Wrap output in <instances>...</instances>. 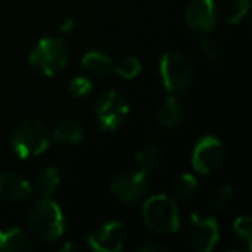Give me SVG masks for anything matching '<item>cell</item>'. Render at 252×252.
<instances>
[{"mask_svg": "<svg viewBox=\"0 0 252 252\" xmlns=\"http://www.w3.org/2000/svg\"><path fill=\"white\" fill-rule=\"evenodd\" d=\"M144 224L154 235H173L180 230V211L175 197L156 193L145 199L142 207Z\"/></svg>", "mask_w": 252, "mask_h": 252, "instance_id": "2", "label": "cell"}, {"mask_svg": "<svg viewBox=\"0 0 252 252\" xmlns=\"http://www.w3.org/2000/svg\"><path fill=\"white\" fill-rule=\"evenodd\" d=\"M33 187L28 178L16 171H5L0 175V199L9 204H21L32 197Z\"/></svg>", "mask_w": 252, "mask_h": 252, "instance_id": "12", "label": "cell"}, {"mask_svg": "<svg viewBox=\"0 0 252 252\" xmlns=\"http://www.w3.org/2000/svg\"><path fill=\"white\" fill-rule=\"evenodd\" d=\"M187 25L197 33H213L220 19L216 0H192L185 11Z\"/></svg>", "mask_w": 252, "mask_h": 252, "instance_id": "11", "label": "cell"}, {"mask_svg": "<svg viewBox=\"0 0 252 252\" xmlns=\"http://www.w3.org/2000/svg\"><path fill=\"white\" fill-rule=\"evenodd\" d=\"M162 159V151L159 145L156 144H151V145H145L144 149L135 154V164H137V169L144 173H151L152 169H156L159 166Z\"/></svg>", "mask_w": 252, "mask_h": 252, "instance_id": "18", "label": "cell"}, {"mask_svg": "<svg viewBox=\"0 0 252 252\" xmlns=\"http://www.w3.org/2000/svg\"><path fill=\"white\" fill-rule=\"evenodd\" d=\"M231 200H233V189L230 185H221L214 192L213 199H211V207L220 213V211H224L226 207H230Z\"/></svg>", "mask_w": 252, "mask_h": 252, "instance_id": "23", "label": "cell"}, {"mask_svg": "<svg viewBox=\"0 0 252 252\" xmlns=\"http://www.w3.org/2000/svg\"><path fill=\"white\" fill-rule=\"evenodd\" d=\"M183 116H185V107L180 102V98L176 95H169L164 98L161 105H159L158 111V121L164 128H175L180 123L183 121Z\"/></svg>", "mask_w": 252, "mask_h": 252, "instance_id": "14", "label": "cell"}, {"mask_svg": "<svg viewBox=\"0 0 252 252\" xmlns=\"http://www.w3.org/2000/svg\"><path fill=\"white\" fill-rule=\"evenodd\" d=\"M226 158L224 144L214 135L199 138L192 152V168L200 175H211L221 168Z\"/></svg>", "mask_w": 252, "mask_h": 252, "instance_id": "8", "label": "cell"}, {"mask_svg": "<svg viewBox=\"0 0 252 252\" xmlns=\"http://www.w3.org/2000/svg\"><path fill=\"white\" fill-rule=\"evenodd\" d=\"M187 244L197 252H211L220 238V226L214 216L192 214L185 226Z\"/></svg>", "mask_w": 252, "mask_h": 252, "instance_id": "7", "label": "cell"}, {"mask_svg": "<svg viewBox=\"0 0 252 252\" xmlns=\"http://www.w3.org/2000/svg\"><path fill=\"white\" fill-rule=\"evenodd\" d=\"M61 251H80V247H78L76 244H71V242H67V244H64L63 247H61Z\"/></svg>", "mask_w": 252, "mask_h": 252, "instance_id": "28", "label": "cell"}, {"mask_svg": "<svg viewBox=\"0 0 252 252\" xmlns=\"http://www.w3.org/2000/svg\"><path fill=\"white\" fill-rule=\"evenodd\" d=\"M69 63V50L63 38H42L30 52V64L43 76H56Z\"/></svg>", "mask_w": 252, "mask_h": 252, "instance_id": "4", "label": "cell"}, {"mask_svg": "<svg viewBox=\"0 0 252 252\" xmlns=\"http://www.w3.org/2000/svg\"><path fill=\"white\" fill-rule=\"evenodd\" d=\"M111 192L123 204L138 202L149 192V175L140 169L119 173L111 182Z\"/></svg>", "mask_w": 252, "mask_h": 252, "instance_id": "9", "label": "cell"}, {"mask_svg": "<svg viewBox=\"0 0 252 252\" xmlns=\"http://www.w3.org/2000/svg\"><path fill=\"white\" fill-rule=\"evenodd\" d=\"M74 26H76V23H74L73 18H64L63 21L59 23L61 33H71L74 30Z\"/></svg>", "mask_w": 252, "mask_h": 252, "instance_id": "27", "label": "cell"}, {"mask_svg": "<svg viewBox=\"0 0 252 252\" xmlns=\"http://www.w3.org/2000/svg\"><path fill=\"white\" fill-rule=\"evenodd\" d=\"M249 9H251V0H231L226 7L228 25H238L247 16Z\"/></svg>", "mask_w": 252, "mask_h": 252, "instance_id": "21", "label": "cell"}, {"mask_svg": "<svg viewBox=\"0 0 252 252\" xmlns=\"http://www.w3.org/2000/svg\"><path fill=\"white\" fill-rule=\"evenodd\" d=\"M67 90L76 98L87 97L92 92V80L87 76H74L73 80L69 81V85H67Z\"/></svg>", "mask_w": 252, "mask_h": 252, "instance_id": "24", "label": "cell"}, {"mask_svg": "<svg viewBox=\"0 0 252 252\" xmlns=\"http://www.w3.org/2000/svg\"><path fill=\"white\" fill-rule=\"evenodd\" d=\"M26 224L36 238L54 242L66 231V216L63 207L52 197L43 195L28 209Z\"/></svg>", "mask_w": 252, "mask_h": 252, "instance_id": "1", "label": "cell"}, {"mask_svg": "<svg viewBox=\"0 0 252 252\" xmlns=\"http://www.w3.org/2000/svg\"><path fill=\"white\" fill-rule=\"evenodd\" d=\"M0 251L21 252L33 251V242L21 228H0Z\"/></svg>", "mask_w": 252, "mask_h": 252, "instance_id": "15", "label": "cell"}, {"mask_svg": "<svg viewBox=\"0 0 252 252\" xmlns=\"http://www.w3.org/2000/svg\"><path fill=\"white\" fill-rule=\"evenodd\" d=\"M169 247L164 244H154V242H151V244H144L138 247V252H168Z\"/></svg>", "mask_w": 252, "mask_h": 252, "instance_id": "26", "label": "cell"}, {"mask_svg": "<svg viewBox=\"0 0 252 252\" xmlns=\"http://www.w3.org/2000/svg\"><path fill=\"white\" fill-rule=\"evenodd\" d=\"M81 66L94 76H107L114 71V61L100 50H90L81 59Z\"/></svg>", "mask_w": 252, "mask_h": 252, "instance_id": "16", "label": "cell"}, {"mask_svg": "<svg viewBox=\"0 0 252 252\" xmlns=\"http://www.w3.org/2000/svg\"><path fill=\"white\" fill-rule=\"evenodd\" d=\"M35 185L42 195L52 197V193L61 185V171L56 166H43L35 176Z\"/></svg>", "mask_w": 252, "mask_h": 252, "instance_id": "17", "label": "cell"}, {"mask_svg": "<svg viewBox=\"0 0 252 252\" xmlns=\"http://www.w3.org/2000/svg\"><path fill=\"white\" fill-rule=\"evenodd\" d=\"M233 231L245 244V251H251L252 249V220H251V216L237 218V220L233 221Z\"/></svg>", "mask_w": 252, "mask_h": 252, "instance_id": "22", "label": "cell"}, {"mask_svg": "<svg viewBox=\"0 0 252 252\" xmlns=\"http://www.w3.org/2000/svg\"><path fill=\"white\" fill-rule=\"evenodd\" d=\"M200 50L206 56V59L209 61H216L220 56V43L218 40L213 36V33H204L202 40H200Z\"/></svg>", "mask_w": 252, "mask_h": 252, "instance_id": "25", "label": "cell"}, {"mask_svg": "<svg viewBox=\"0 0 252 252\" xmlns=\"http://www.w3.org/2000/svg\"><path fill=\"white\" fill-rule=\"evenodd\" d=\"M50 135L52 140L61 145H78L85 137V128L78 119L66 118L57 123Z\"/></svg>", "mask_w": 252, "mask_h": 252, "instance_id": "13", "label": "cell"}, {"mask_svg": "<svg viewBox=\"0 0 252 252\" xmlns=\"http://www.w3.org/2000/svg\"><path fill=\"white\" fill-rule=\"evenodd\" d=\"M199 190V183H197V178L190 173H183L178 178L173 182L171 187V193L175 199L178 200H190Z\"/></svg>", "mask_w": 252, "mask_h": 252, "instance_id": "19", "label": "cell"}, {"mask_svg": "<svg viewBox=\"0 0 252 252\" xmlns=\"http://www.w3.org/2000/svg\"><path fill=\"white\" fill-rule=\"evenodd\" d=\"M94 114L102 130L114 131L126 121L130 114V105L119 92L107 90L97 98Z\"/></svg>", "mask_w": 252, "mask_h": 252, "instance_id": "6", "label": "cell"}, {"mask_svg": "<svg viewBox=\"0 0 252 252\" xmlns=\"http://www.w3.org/2000/svg\"><path fill=\"white\" fill-rule=\"evenodd\" d=\"M52 135L40 119H25L11 133V149L19 159H32L49 149Z\"/></svg>", "mask_w": 252, "mask_h": 252, "instance_id": "3", "label": "cell"}, {"mask_svg": "<svg viewBox=\"0 0 252 252\" xmlns=\"http://www.w3.org/2000/svg\"><path fill=\"white\" fill-rule=\"evenodd\" d=\"M112 73H116L123 80H133L142 73V63L133 56L123 57L121 61L114 63V71Z\"/></svg>", "mask_w": 252, "mask_h": 252, "instance_id": "20", "label": "cell"}, {"mask_svg": "<svg viewBox=\"0 0 252 252\" xmlns=\"http://www.w3.org/2000/svg\"><path fill=\"white\" fill-rule=\"evenodd\" d=\"M126 240V226L121 221H107L88 235V245L97 252H119Z\"/></svg>", "mask_w": 252, "mask_h": 252, "instance_id": "10", "label": "cell"}, {"mask_svg": "<svg viewBox=\"0 0 252 252\" xmlns=\"http://www.w3.org/2000/svg\"><path fill=\"white\" fill-rule=\"evenodd\" d=\"M159 73L162 85L171 94L185 92L193 83V64L183 52L168 50L159 61Z\"/></svg>", "mask_w": 252, "mask_h": 252, "instance_id": "5", "label": "cell"}]
</instances>
